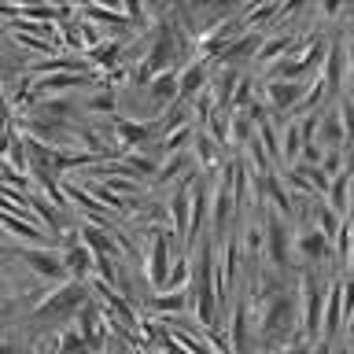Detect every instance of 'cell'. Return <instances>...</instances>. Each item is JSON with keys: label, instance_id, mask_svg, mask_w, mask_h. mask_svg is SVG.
<instances>
[{"label": "cell", "instance_id": "obj_1", "mask_svg": "<svg viewBox=\"0 0 354 354\" xmlns=\"http://www.w3.org/2000/svg\"><path fill=\"white\" fill-rule=\"evenodd\" d=\"M88 303V284L85 281H63L55 292H48L37 306L30 310L33 321H55V317H71L77 314V306Z\"/></svg>", "mask_w": 354, "mask_h": 354}, {"label": "cell", "instance_id": "obj_2", "mask_svg": "<svg viewBox=\"0 0 354 354\" xmlns=\"http://www.w3.org/2000/svg\"><path fill=\"white\" fill-rule=\"evenodd\" d=\"M321 303H325V284L314 270L299 277V321H303V339H321Z\"/></svg>", "mask_w": 354, "mask_h": 354}, {"label": "cell", "instance_id": "obj_3", "mask_svg": "<svg viewBox=\"0 0 354 354\" xmlns=\"http://www.w3.org/2000/svg\"><path fill=\"white\" fill-rule=\"evenodd\" d=\"M351 41L343 37H332V41H325V55H321V71H317V77L325 82V93H339L343 88V82H347V74H351Z\"/></svg>", "mask_w": 354, "mask_h": 354}, {"label": "cell", "instance_id": "obj_4", "mask_svg": "<svg viewBox=\"0 0 354 354\" xmlns=\"http://www.w3.org/2000/svg\"><path fill=\"white\" fill-rule=\"evenodd\" d=\"M262 251H266V262L273 266L277 273L288 270V251H292V232H288V221L281 214H266V225H262Z\"/></svg>", "mask_w": 354, "mask_h": 354}, {"label": "cell", "instance_id": "obj_5", "mask_svg": "<svg viewBox=\"0 0 354 354\" xmlns=\"http://www.w3.org/2000/svg\"><path fill=\"white\" fill-rule=\"evenodd\" d=\"M170 236H174V232L155 229V232H151L148 251H144V277H148V284L155 288V292L162 288L166 270H170V259H174V251H170Z\"/></svg>", "mask_w": 354, "mask_h": 354}, {"label": "cell", "instance_id": "obj_6", "mask_svg": "<svg viewBox=\"0 0 354 354\" xmlns=\"http://www.w3.org/2000/svg\"><path fill=\"white\" fill-rule=\"evenodd\" d=\"M292 321H295V303H292V295L277 292V295H270V303L262 306L259 328H262L266 339H277V336H284V332L292 328Z\"/></svg>", "mask_w": 354, "mask_h": 354}, {"label": "cell", "instance_id": "obj_7", "mask_svg": "<svg viewBox=\"0 0 354 354\" xmlns=\"http://www.w3.org/2000/svg\"><path fill=\"white\" fill-rule=\"evenodd\" d=\"M343 328V277L325 288V303H321V339H328Z\"/></svg>", "mask_w": 354, "mask_h": 354}, {"label": "cell", "instance_id": "obj_8", "mask_svg": "<svg viewBox=\"0 0 354 354\" xmlns=\"http://www.w3.org/2000/svg\"><path fill=\"white\" fill-rule=\"evenodd\" d=\"M19 259L30 266L37 277H44V281H66V270H63V259L55 254L52 248H26V251H19Z\"/></svg>", "mask_w": 354, "mask_h": 354}, {"label": "cell", "instance_id": "obj_9", "mask_svg": "<svg viewBox=\"0 0 354 354\" xmlns=\"http://www.w3.org/2000/svg\"><path fill=\"white\" fill-rule=\"evenodd\" d=\"M259 44H262V33H254V30H240L236 37H232L225 48H221V66H232L236 71L240 63H248V59H254V52H259Z\"/></svg>", "mask_w": 354, "mask_h": 354}, {"label": "cell", "instance_id": "obj_10", "mask_svg": "<svg viewBox=\"0 0 354 354\" xmlns=\"http://www.w3.org/2000/svg\"><path fill=\"white\" fill-rule=\"evenodd\" d=\"M93 66H88L82 55H48V59H37L30 66V74L26 77H48V74H88Z\"/></svg>", "mask_w": 354, "mask_h": 354}, {"label": "cell", "instance_id": "obj_11", "mask_svg": "<svg viewBox=\"0 0 354 354\" xmlns=\"http://www.w3.org/2000/svg\"><path fill=\"white\" fill-rule=\"evenodd\" d=\"M33 82V100H44V96H59V93H71V88L93 82V74H48V77H30Z\"/></svg>", "mask_w": 354, "mask_h": 354}, {"label": "cell", "instance_id": "obj_12", "mask_svg": "<svg viewBox=\"0 0 354 354\" xmlns=\"http://www.w3.org/2000/svg\"><path fill=\"white\" fill-rule=\"evenodd\" d=\"M303 82H281V77H270L266 82V104L273 111H295V104L303 100Z\"/></svg>", "mask_w": 354, "mask_h": 354}, {"label": "cell", "instance_id": "obj_13", "mask_svg": "<svg viewBox=\"0 0 354 354\" xmlns=\"http://www.w3.org/2000/svg\"><path fill=\"white\" fill-rule=\"evenodd\" d=\"M111 126H115V137H118L122 151H137L140 144L151 137L148 122H137V118H126V115H115V118H111Z\"/></svg>", "mask_w": 354, "mask_h": 354}, {"label": "cell", "instance_id": "obj_14", "mask_svg": "<svg viewBox=\"0 0 354 354\" xmlns=\"http://www.w3.org/2000/svg\"><path fill=\"white\" fill-rule=\"evenodd\" d=\"M351 181H354V174L347 166V170H339L336 177H332L328 188H325V196H321L336 218H347V210H351Z\"/></svg>", "mask_w": 354, "mask_h": 354}, {"label": "cell", "instance_id": "obj_15", "mask_svg": "<svg viewBox=\"0 0 354 354\" xmlns=\"http://www.w3.org/2000/svg\"><path fill=\"white\" fill-rule=\"evenodd\" d=\"M210 82V74H207V66L203 59H188L181 71H177V100H188V96H196L199 88H203Z\"/></svg>", "mask_w": 354, "mask_h": 354}, {"label": "cell", "instance_id": "obj_16", "mask_svg": "<svg viewBox=\"0 0 354 354\" xmlns=\"http://www.w3.org/2000/svg\"><path fill=\"white\" fill-rule=\"evenodd\" d=\"M203 221H207V188L199 185V177H192V185H188V236L185 240H196Z\"/></svg>", "mask_w": 354, "mask_h": 354}, {"label": "cell", "instance_id": "obj_17", "mask_svg": "<svg viewBox=\"0 0 354 354\" xmlns=\"http://www.w3.org/2000/svg\"><path fill=\"white\" fill-rule=\"evenodd\" d=\"M351 137H347V129H343V122L336 111H328V115H321L317 118V133H314V144H321V148H343Z\"/></svg>", "mask_w": 354, "mask_h": 354}, {"label": "cell", "instance_id": "obj_18", "mask_svg": "<svg viewBox=\"0 0 354 354\" xmlns=\"http://www.w3.org/2000/svg\"><path fill=\"white\" fill-rule=\"evenodd\" d=\"M63 270H66V277L71 281H88L93 277V254H88L82 243H71V248H63Z\"/></svg>", "mask_w": 354, "mask_h": 354}, {"label": "cell", "instance_id": "obj_19", "mask_svg": "<svg viewBox=\"0 0 354 354\" xmlns=\"http://www.w3.org/2000/svg\"><path fill=\"white\" fill-rule=\"evenodd\" d=\"M148 100L155 107L177 104V71H174V66H170V71H162V74H155L148 82Z\"/></svg>", "mask_w": 354, "mask_h": 354}, {"label": "cell", "instance_id": "obj_20", "mask_svg": "<svg viewBox=\"0 0 354 354\" xmlns=\"http://www.w3.org/2000/svg\"><path fill=\"white\" fill-rule=\"evenodd\" d=\"M188 185H192V174L185 177V185L177 188V192L170 196V203H166V207H170V210H166V214H170V225H174V232L181 240L188 236Z\"/></svg>", "mask_w": 354, "mask_h": 354}, {"label": "cell", "instance_id": "obj_21", "mask_svg": "<svg viewBox=\"0 0 354 354\" xmlns=\"http://www.w3.org/2000/svg\"><path fill=\"white\" fill-rule=\"evenodd\" d=\"M0 229L11 232V236H19V240H30V243H41V240H44V229L37 225V221L19 218V214H8V210H0Z\"/></svg>", "mask_w": 354, "mask_h": 354}, {"label": "cell", "instance_id": "obj_22", "mask_svg": "<svg viewBox=\"0 0 354 354\" xmlns=\"http://www.w3.org/2000/svg\"><path fill=\"white\" fill-rule=\"evenodd\" d=\"M295 251L303 254L306 262H321V259H328V251H332V243L321 236L317 229H303L295 236Z\"/></svg>", "mask_w": 354, "mask_h": 354}, {"label": "cell", "instance_id": "obj_23", "mask_svg": "<svg viewBox=\"0 0 354 354\" xmlns=\"http://www.w3.org/2000/svg\"><path fill=\"white\" fill-rule=\"evenodd\" d=\"M37 118H52V122H71L74 126V115H77V104L74 100H59V96H44V100H37Z\"/></svg>", "mask_w": 354, "mask_h": 354}, {"label": "cell", "instance_id": "obj_24", "mask_svg": "<svg viewBox=\"0 0 354 354\" xmlns=\"http://www.w3.org/2000/svg\"><path fill=\"white\" fill-rule=\"evenodd\" d=\"M122 48H126L122 41H100V44H93V48L85 52V63H88V66H104V71H111V66H118Z\"/></svg>", "mask_w": 354, "mask_h": 354}, {"label": "cell", "instance_id": "obj_25", "mask_svg": "<svg viewBox=\"0 0 354 354\" xmlns=\"http://www.w3.org/2000/svg\"><path fill=\"white\" fill-rule=\"evenodd\" d=\"M229 339L236 354H248V303H236L229 314Z\"/></svg>", "mask_w": 354, "mask_h": 354}, {"label": "cell", "instance_id": "obj_26", "mask_svg": "<svg viewBox=\"0 0 354 354\" xmlns=\"http://www.w3.org/2000/svg\"><path fill=\"white\" fill-rule=\"evenodd\" d=\"M299 148H303V140H299V129H295V122H288V126L277 133V159H281L284 166H295Z\"/></svg>", "mask_w": 354, "mask_h": 354}, {"label": "cell", "instance_id": "obj_27", "mask_svg": "<svg viewBox=\"0 0 354 354\" xmlns=\"http://www.w3.org/2000/svg\"><path fill=\"white\" fill-rule=\"evenodd\" d=\"M310 218H314V229H317L321 236H325V240L332 243V236H336V229H339V221H343V218L332 214L325 199H317V203H314V210H310Z\"/></svg>", "mask_w": 354, "mask_h": 354}, {"label": "cell", "instance_id": "obj_28", "mask_svg": "<svg viewBox=\"0 0 354 354\" xmlns=\"http://www.w3.org/2000/svg\"><path fill=\"white\" fill-rule=\"evenodd\" d=\"M192 155H196L199 166H214L218 162V144H214V137H210L207 129L192 133Z\"/></svg>", "mask_w": 354, "mask_h": 354}, {"label": "cell", "instance_id": "obj_29", "mask_svg": "<svg viewBox=\"0 0 354 354\" xmlns=\"http://www.w3.org/2000/svg\"><path fill=\"white\" fill-rule=\"evenodd\" d=\"M292 44H295V37H288V33H281V37H270V41L262 37L259 52H254V59H262V63H277L288 48H292Z\"/></svg>", "mask_w": 354, "mask_h": 354}, {"label": "cell", "instance_id": "obj_30", "mask_svg": "<svg viewBox=\"0 0 354 354\" xmlns=\"http://www.w3.org/2000/svg\"><path fill=\"white\" fill-rule=\"evenodd\" d=\"M148 303H151V310H159V314H181L185 303H188V288L185 292H155Z\"/></svg>", "mask_w": 354, "mask_h": 354}, {"label": "cell", "instance_id": "obj_31", "mask_svg": "<svg viewBox=\"0 0 354 354\" xmlns=\"http://www.w3.org/2000/svg\"><path fill=\"white\" fill-rule=\"evenodd\" d=\"M192 133H196V126H192V122H185V126H174V129L162 137V151H166V155H177V151H185V144H192Z\"/></svg>", "mask_w": 354, "mask_h": 354}, {"label": "cell", "instance_id": "obj_32", "mask_svg": "<svg viewBox=\"0 0 354 354\" xmlns=\"http://www.w3.org/2000/svg\"><path fill=\"white\" fill-rule=\"evenodd\" d=\"M351 236H354V229H351V221L343 218L339 229H336V236H332V243H336V259H339L343 270L351 266Z\"/></svg>", "mask_w": 354, "mask_h": 354}, {"label": "cell", "instance_id": "obj_33", "mask_svg": "<svg viewBox=\"0 0 354 354\" xmlns=\"http://www.w3.org/2000/svg\"><path fill=\"white\" fill-rule=\"evenodd\" d=\"M317 170L332 181L339 170H347V151H343V148H328L325 155H321V166H317Z\"/></svg>", "mask_w": 354, "mask_h": 354}, {"label": "cell", "instance_id": "obj_34", "mask_svg": "<svg viewBox=\"0 0 354 354\" xmlns=\"http://www.w3.org/2000/svg\"><path fill=\"white\" fill-rule=\"evenodd\" d=\"M52 347H55V354H77V351L85 347V339H82V332H77V328L71 325V328H63L59 336H55Z\"/></svg>", "mask_w": 354, "mask_h": 354}, {"label": "cell", "instance_id": "obj_35", "mask_svg": "<svg viewBox=\"0 0 354 354\" xmlns=\"http://www.w3.org/2000/svg\"><path fill=\"white\" fill-rule=\"evenodd\" d=\"M188 166V159H185V151H177V155H166V162H159V170H155V181H174V174H181Z\"/></svg>", "mask_w": 354, "mask_h": 354}, {"label": "cell", "instance_id": "obj_36", "mask_svg": "<svg viewBox=\"0 0 354 354\" xmlns=\"http://www.w3.org/2000/svg\"><path fill=\"white\" fill-rule=\"evenodd\" d=\"M93 115H115V107H118V96H115V88H104V93H96L93 100L85 104Z\"/></svg>", "mask_w": 354, "mask_h": 354}, {"label": "cell", "instance_id": "obj_37", "mask_svg": "<svg viewBox=\"0 0 354 354\" xmlns=\"http://www.w3.org/2000/svg\"><path fill=\"white\" fill-rule=\"evenodd\" d=\"M243 251H248V259H259L262 254V225L243 229Z\"/></svg>", "mask_w": 354, "mask_h": 354}, {"label": "cell", "instance_id": "obj_38", "mask_svg": "<svg viewBox=\"0 0 354 354\" xmlns=\"http://www.w3.org/2000/svg\"><path fill=\"white\" fill-rule=\"evenodd\" d=\"M321 155H325V148H321V144H303V148H299V166H321Z\"/></svg>", "mask_w": 354, "mask_h": 354}, {"label": "cell", "instance_id": "obj_39", "mask_svg": "<svg viewBox=\"0 0 354 354\" xmlns=\"http://www.w3.org/2000/svg\"><path fill=\"white\" fill-rule=\"evenodd\" d=\"M11 37H15L22 48H30V52H52L55 44H48V41H37V37H26V33H11Z\"/></svg>", "mask_w": 354, "mask_h": 354}, {"label": "cell", "instance_id": "obj_40", "mask_svg": "<svg viewBox=\"0 0 354 354\" xmlns=\"http://www.w3.org/2000/svg\"><path fill=\"white\" fill-rule=\"evenodd\" d=\"M11 126V104H8V88L4 82H0V133H4Z\"/></svg>", "mask_w": 354, "mask_h": 354}, {"label": "cell", "instance_id": "obj_41", "mask_svg": "<svg viewBox=\"0 0 354 354\" xmlns=\"http://www.w3.org/2000/svg\"><path fill=\"white\" fill-rule=\"evenodd\" d=\"M343 8V0H321V15H336Z\"/></svg>", "mask_w": 354, "mask_h": 354}, {"label": "cell", "instance_id": "obj_42", "mask_svg": "<svg viewBox=\"0 0 354 354\" xmlns=\"http://www.w3.org/2000/svg\"><path fill=\"white\" fill-rule=\"evenodd\" d=\"M0 19H19V4H0Z\"/></svg>", "mask_w": 354, "mask_h": 354}, {"label": "cell", "instance_id": "obj_43", "mask_svg": "<svg viewBox=\"0 0 354 354\" xmlns=\"http://www.w3.org/2000/svg\"><path fill=\"white\" fill-rule=\"evenodd\" d=\"M284 354H310V347H306V343H295V347H288Z\"/></svg>", "mask_w": 354, "mask_h": 354}, {"label": "cell", "instance_id": "obj_44", "mask_svg": "<svg viewBox=\"0 0 354 354\" xmlns=\"http://www.w3.org/2000/svg\"><path fill=\"white\" fill-rule=\"evenodd\" d=\"M0 354H15V351H11V347H8V343H0Z\"/></svg>", "mask_w": 354, "mask_h": 354}]
</instances>
